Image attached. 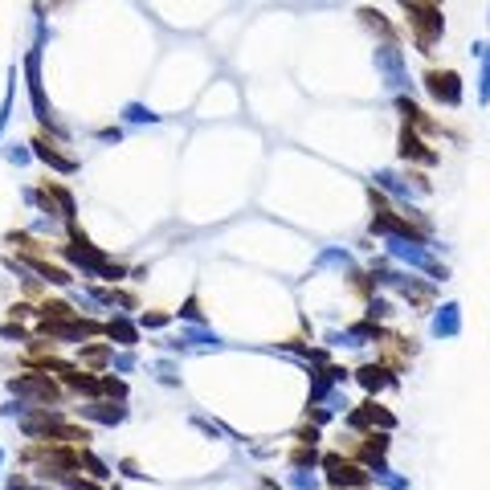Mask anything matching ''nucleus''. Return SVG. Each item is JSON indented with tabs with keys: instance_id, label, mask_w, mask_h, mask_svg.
Returning <instances> with one entry per match:
<instances>
[{
	"instance_id": "2eb2a0df",
	"label": "nucleus",
	"mask_w": 490,
	"mask_h": 490,
	"mask_svg": "<svg viewBox=\"0 0 490 490\" xmlns=\"http://www.w3.org/2000/svg\"><path fill=\"white\" fill-rule=\"evenodd\" d=\"M107 335H111V339H118V343H127V348L135 343V327L127 323V319H111V323H107Z\"/></svg>"
},
{
	"instance_id": "5701e85b",
	"label": "nucleus",
	"mask_w": 490,
	"mask_h": 490,
	"mask_svg": "<svg viewBox=\"0 0 490 490\" xmlns=\"http://www.w3.org/2000/svg\"><path fill=\"white\" fill-rule=\"evenodd\" d=\"M180 315H184V319H192V323H200V306H196V299H188Z\"/></svg>"
},
{
	"instance_id": "9d476101",
	"label": "nucleus",
	"mask_w": 490,
	"mask_h": 490,
	"mask_svg": "<svg viewBox=\"0 0 490 490\" xmlns=\"http://www.w3.org/2000/svg\"><path fill=\"white\" fill-rule=\"evenodd\" d=\"M82 417L102 421V425H118V421H127V409L123 404H90V409H82Z\"/></svg>"
},
{
	"instance_id": "4468645a",
	"label": "nucleus",
	"mask_w": 490,
	"mask_h": 490,
	"mask_svg": "<svg viewBox=\"0 0 490 490\" xmlns=\"http://www.w3.org/2000/svg\"><path fill=\"white\" fill-rule=\"evenodd\" d=\"M37 160H46L49 168H57V172H74V160H66V156H57L53 147H49L46 139L37 143Z\"/></svg>"
},
{
	"instance_id": "39448f33",
	"label": "nucleus",
	"mask_w": 490,
	"mask_h": 490,
	"mask_svg": "<svg viewBox=\"0 0 490 490\" xmlns=\"http://www.w3.org/2000/svg\"><path fill=\"white\" fill-rule=\"evenodd\" d=\"M376 70L384 74V82L393 90H404L409 86V74H404V57H400L397 46H380L376 49Z\"/></svg>"
},
{
	"instance_id": "a878e982",
	"label": "nucleus",
	"mask_w": 490,
	"mask_h": 490,
	"mask_svg": "<svg viewBox=\"0 0 490 490\" xmlns=\"http://www.w3.org/2000/svg\"><path fill=\"white\" fill-rule=\"evenodd\" d=\"M0 335H4V339H25V331H21V327H4Z\"/></svg>"
},
{
	"instance_id": "b1692460",
	"label": "nucleus",
	"mask_w": 490,
	"mask_h": 490,
	"mask_svg": "<svg viewBox=\"0 0 490 490\" xmlns=\"http://www.w3.org/2000/svg\"><path fill=\"white\" fill-rule=\"evenodd\" d=\"M368 315H372V319H384V315H388V303H384V299H376V303H372V311H368Z\"/></svg>"
},
{
	"instance_id": "9b49d317",
	"label": "nucleus",
	"mask_w": 490,
	"mask_h": 490,
	"mask_svg": "<svg viewBox=\"0 0 490 490\" xmlns=\"http://www.w3.org/2000/svg\"><path fill=\"white\" fill-rule=\"evenodd\" d=\"M13 393H29V397H37V400L57 397V388H53L49 380H13Z\"/></svg>"
},
{
	"instance_id": "412c9836",
	"label": "nucleus",
	"mask_w": 490,
	"mask_h": 490,
	"mask_svg": "<svg viewBox=\"0 0 490 490\" xmlns=\"http://www.w3.org/2000/svg\"><path fill=\"white\" fill-rule=\"evenodd\" d=\"M319 266H351V257L339 254V250H327V254L319 257Z\"/></svg>"
},
{
	"instance_id": "aec40b11",
	"label": "nucleus",
	"mask_w": 490,
	"mask_h": 490,
	"mask_svg": "<svg viewBox=\"0 0 490 490\" xmlns=\"http://www.w3.org/2000/svg\"><path fill=\"white\" fill-rule=\"evenodd\" d=\"M127 118H131V123H156V115H151L147 107H139V102H131V107H127Z\"/></svg>"
},
{
	"instance_id": "6e6552de",
	"label": "nucleus",
	"mask_w": 490,
	"mask_h": 490,
	"mask_svg": "<svg viewBox=\"0 0 490 490\" xmlns=\"http://www.w3.org/2000/svg\"><path fill=\"white\" fill-rule=\"evenodd\" d=\"M29 90H33V111H37V118H41L46 127H53L49 107H46V90H41V78H37V53H29ZM53 131H57V127H53Z\"/></svg>"
},
{
	"instance_id": "f3484780",
	"label": "nucleus",
	"mask_w": 490,
	"mask_h": 490,
	"mask_svg": "<svg viewBox=\"0 0 490 490\" xmlns=\"http://www.w3.org/2000/svg\"><path fill=\"white\" fill-rule=\"evenodd\" d=\"M478 102H490V46H482V78H478Z\"/></svg>"
},
{
	"instance_id": "393cba45",
	"label": "nucleus",
	"mask_w": 490,
	"mask_h": 490,
	"mask_svg": "<svg viewBox=\"0 0 490 490\" xmlns=\"http://www.w3.org/2000/svg\"><path fill=\"white\" fill-rule=\"evenodd\" d=\"M139 323L143 327H163V323H168V315H143Z\"/></svg>"
},
{
	"instance_id": "7ed1b4c3",
	"label": "nucleus",
	"mask_w": 490,
	"mask_h": 490,
	"mask_svg": "<svg viewBox=\"0 0 490 490\" xmlns=\"http://www.w3.org/2000/svg\"><path fill=\"white\" fill-rule=\"evenodd\" d=\"M323 470H327V478H331V486H335V490H351V486H368V482H372V474H368V470L351 466V462L335 458V454H327V458H323Z\"/></svg>"
},
{
	"instance_id": "20e7f679",
	"label": "nucleus",
	"mask_w": 490,
	"mask_h": 490,
	"mask_svg": "<svg viewBox=\"0 0 490 490\" xmlns=\"http://www.w3.org/2000/svg\"><path fill=\"white\" fill-rule=\"evenodd\" d=\"M425 90L433 94L442 107H462V78L454 70H429L425 74Z\"/></svg>"
},
{
	"instance_id": "0eeeda50",
	"label": "nucleus",
	"mask_w": 490,
	"mask_h": 490,
	"mask_svg": "<svg viewBox=\"0 0 490 490\" xmlns=\"http://www.w3.org/2000/svg\"><path fill=\"white\" fill-rule=\"evenodd\" d=\"M348 425H351V429H368V425H380V429L388 433V429L397 425V417H393V413H384L380 404H372V400H368V404H360V409H355V413L348 417Z\"/></svg>"
},
{
	"instance_id": "f03ea898",
	"label": "nucleus",
	"mask_w": 490,
	"mask_h": 490,
	"mask_svg": "<svg viewBox=\"0 0 490 490\" xmlns=\"http://www.w3.org/2000/svg\"><path fill=\"white\" fill-rule=\"evenodd\" d=\"M404 4V13H409V21L417 25V41H421V49H429L437 37L445 33V21L437 17V8L433 4H417V0H400Z\"/></svg>"
},
{
	"instance_id": "bb28decb",
	"label": "nucleus",
	"mask_w": 490,
	"mask_h": 490,
	"mask_svg": "<svg viewBox=\"0 0 490 490\" xmlns=\"http://www.w3.org/2000/svg\"><path fill=\"white\" fill-rule=\"evenodd\" d=\"M0 470H4V449H0Z\"/></svg>"
},
{
	"instance_id": "a211bd4d",
	"label": "nucleus",
	"mask_w": 490,
	"mask_h": 490,
	"mask_svg": "<svg viewBox=\"0 0 490 490\" xmlns=\"http://www.w3.org/2000/svg\"><path fill=\"white\" fill-rule=\"evenodd\" d=\"M290 486L294 490H319V478L306 474V470H294V474H290Z\"/></svg>"
},
{
	"instance_id": "423d86ee",
	"label": "nucleus",
	"mask_w": 490,
	"mask_h": 490,
	"mask_svg": "<svg viewBox=\"0 0 490 490\" xmlns=\"http://www.w3.org/2000/svg\"><path fill=\"white\" fill-rule=\"evenodd\" d=\"M429 331H433V339H454V335H462V306H458V303H442L437 311H433Z\"/></svg>"
},
{
	"instance_id": "1a4fd4ad",
	"label": "nucleus",
	"mask_w": 490,
	"mask_h": 490,
	"mask_svg": "<svg viewBox=\"0 0 490 490\" xmlns=\"http://www.w3.org/2000/svg\"><path fill=\"white\" fill-rule=\"evenodd\" d=\"M355 380H360L368 393H380V388H393V384H397V376L388 372V368H376V364L360 368V372H355Z\"/></svg>"
},
{
	"instance_id": "4be33fe9",
	"label": "nucleus",
	"mask_w": 490,
	"mask_h": 490,
	"mask_svg": "<svg viewBox=\"0 0 490 490\" xmlns=\"http://www.w3.org/2000/svg\"><path fill=\"white\" fill-rule=\"evenodd\" d=\"M188 343H212V348H221V339L217 335H205V331H184Z\"/></svg>"
},
{
	"instance_id": "dca6fc26",
	"label": "nucleus",
	"mask_w": 490,
	"mask_h": 490,
	"mask_svg": "<svg viewBox=\"0 0 490 490\" xmlns=\"http://www.w3.org/2000/svg\"><path fill=\"white\" fill-rule=\"evenodd\" d=\"M380 486H388V490H409V478H400V474H393L388 466H376V474H372Z\"/></svg>"
},
{
	"instance_id": "6ab92c4d",
	"label": "nucleus",
	"mask_w": 490,
	"mask_h": 490,
	"mask_svg": "<svg viewBox=\"0 0 490 490\" xmlns=\"http://www.w3.org/2000/svg\"><path fill=\"white\" fill-rule=\"evenodd\" d=\"M78 462H82V466L90 470L94 478H111V470L102 466V462H98V458H94V454H82V458H78Z\"/></svg>"
},
{
	"instance_id": "ddd939ff",
	"label": "nucleus",
	"mask_w": 490,
	"mask_h": 490,
	"mask_svg": "<svg viewBox=\"0 0 490 490\" xmlns=\"http://www.w3.org/2000/svg\"><path fill=\"white\" fill-rule=\"evenodd\" d=\"M384 454H388V433H380V437H368L364 442V462L368 466H384Z\"/></svg>"
},
{
	"instance_id": "f257e3e1",
	"label": "nucleus",
	"mask_w": 490,
	"mask_h": 490,
	"mask_svg": "<svg viewBox=\"0 0 490 490\" xmlns=\"http://www.w3.org/2000/svg\"><path fill=\"white\" fill-rule=\"evenodd\" d=\"M388 254L400 257V261H409V266H417V270H425V274H433L437 282L449 278V270H445L437 257L429 254L421 241H404V237H388Z\"/></svg>"
},
{
	"instance_id": "f8f14e48",
	"label": "nucleus",
	"mask_w": 490,
	"mask_h": 490,
	"mask_svg": "<svg viewBox=\"0 0 490 490\" xmlns=\"http://www.w3.org/2000/svg\"><path fill=\"white\" fill-rule=\"evenodd\" d=\"M400 156H404V160L413 156V160H421V163H433V160H437L433 151H425V143H421L413 131H404V135H400Z\"/></svg>"
}]
</instances>
